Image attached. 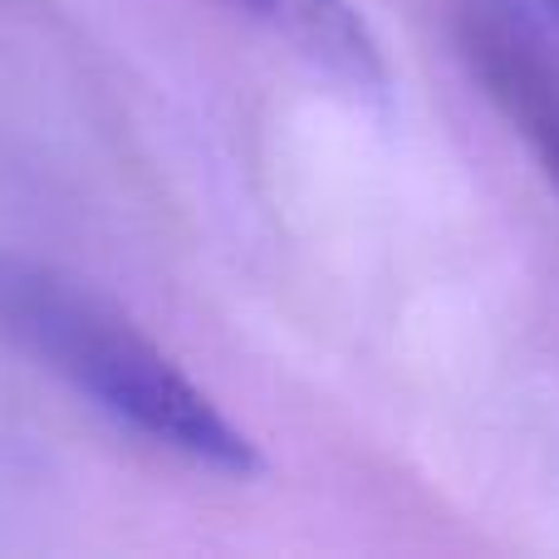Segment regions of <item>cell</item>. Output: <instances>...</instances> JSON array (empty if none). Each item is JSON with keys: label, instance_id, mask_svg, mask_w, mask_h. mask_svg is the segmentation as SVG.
<instances>
[{"label": "cell", "instance_id": "obj_1", "mask_svg": "<svg viewBox=\"0 0 559 559\" xmlns=\"http://www.w3.org/2000/svg\"><path fill=\"white\" fill-rule=\"evenodd\" d=\"M0 338L138 432L216 476H255V442L108 299L39 261L0 251Z\"/></svg>", "mask_w": 559, "mask_h": 559}, {"label": "cell", "instance_id": "obj_2", "mask_svg": "<svg viewBox=\"0 0 559 559\" xmlns=\"http://www.w3.org/2000/svg\"><path fill=\"white\" fill-rule=\"evenodd\" d=\"M462 49L559 187V64L535 20L511 0H472L462 15Z\"/></svg>", "mask_w": 559, "mask_h": 559}, {"label": "cell", "instance_id": "obj_3", "mask_svg": "<svg viewBox=\"0 0 559 559\" xmlns=\"http://www.w3.org/2000/svg\"><path fill=\"white\" fill-rule=\"evenodd\" d=\"M246 5L271 29H280L295 49H305L314 64H324L329 74L348 79L358 88L383 84L378 49L348 0H246Z\"/></svg>", "mask_w": 559, "mask_h": 559}, {"label": "cell", "instance_id": "obj_4", "mask_svg": "<svg viewBox=\"0 0 559 559\" xmlns=\"http://www.w3.org/2000/svg\"><path fill=\"white\" fill-rule=\"evenodd\" d=\"M550 5H555V10H559V0H550Z\"/></svg>", "mask_w": 559, "mask_h": 559}]
</instances>
